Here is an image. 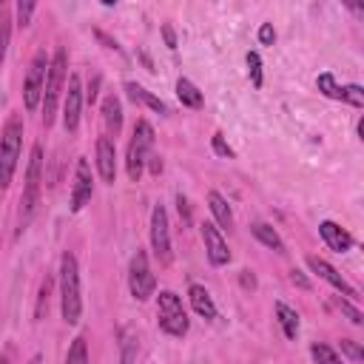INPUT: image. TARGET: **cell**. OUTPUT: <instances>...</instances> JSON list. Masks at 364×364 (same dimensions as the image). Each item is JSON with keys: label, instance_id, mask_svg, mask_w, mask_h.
Instances as JSON below:
<instances>
[{"label": "cell", "instance_id": "1", "mask_svg": "<svg viewBox=\"0 0 364 364\" xmlns=\"http://www.w3.org/2000/svg\"><path fill=\"white\" fill-rule=\"evenodd\" d=\"M60 310L65 324H80L82 316V293H80V264L71 250L60 259Z\"/></svg>", "mask_w": 364, "mask_h": 364}, {"label": "cell", "instance_id": "2", "mask_svg": "<svg viewBox=\"0 0 364 364\" xmlns=\"http://www.w3.org/2000/svg\"><path fill=\"white\" fill-rule=\"evenodd\" d=\"M65 77H68V54L65 48H54L51 60H48V74H46V85H43V125L48 128L57 117V105H60V94H63V85H65Z\"/></svg>", "mask_w": 364, "mask_h": 364}, {"label": "cell", "instance_id": "3", "mask_svg": "<svg viewBox=\"0 0 364 364\" xmlns=\"http://www.w3.org/2000/svg\"><path fill=\"white\" fill-rule=\"evenodd\" d=\"M20 151H23V119H20V114H11L0 134V188L11 185Z\"/></svg>", "mask_w": 364, "mask_h": 364}, {"label": "cell", "instance_id": "4", "mask_svg": "<svg viewBox=\"0 0 364 364\" xmlns=\"http://www.w3.org/2000/svg\"><path fill=\"white\" fill-rule=\"evenodd\" d=\"M151 154H154V128L148 119H136L128 151H125V173L131 182L142 179V171H145V162Z\"/></svg>", "mask_w": 364, "mask_h": 364}, {"label": "cell", "instance_id": "5", "mask_svg": "<svg viewBox=\"0 0 364 364\" xmlns=\"http://www.w3.org/2000/svg\"><path fill=\"white\" fill-rule=\"evenodd\" d=\"M40 179H43V145H31L28 154V168H26V185L20 193V230L31 219L40 202Z\"/></svg>", "mask_w": 364, "mask_h": 364}, {"label": "cell", "instance_id": "6", "mask_svg": "<svg viewBox=\"0 0 364 364\" xmlns=\"http://www.w3.org/2000/svg\"><path fill=\"white\" fill-rule=\"evenodd\" d=\"M156 316H159V330L173 336V338H182L191 327V318L182 307V299L173 293V290H159L156 296Z\"/></svg>", "mask_w": 364, "mask_h": 364}, {"label": "cell", "instance_id": "7", "mask_svg": "<svg viewBox=\"0 0 364 364\" xmlns=\"http://www.w3.org/2000/svg\"><path fill=\"white\" fill-rule=\"evenodd\" d=\"M48 54L46 48H37L31 63H28V71H26V80H23V105L26 111H37L40 102H43V85H46V74H48Z\"/></svg>", "mask_w": 364, "mask_h": 364}, {"label": "cell", "instance_id": "8", "mask_svg": "<svg viewBox=\"0 0 364 364\" xmlns=\"http://www.w3.org/2000/svg\"><path fill=\"white\" fill-rule=\"evenodd\" d=\"M128 290L136 301H148L156 290V276L151 270V262H148V253L136 247V253L131 256V264H128Z\"/></svg>", "mask_w": 364, "mask_h": 364}, {"label": "cell", "instance_id": "9", "mask_svg": "<svg viewBox=\"0 0 364 364\" xmlns=\"http://www.w3.org/2000/svg\"><path fill=\"white\" fill-rule=\"evenodd\" d=\"M151 250H154V256L162 267H168L173 262L171 225H168V210L162 205H154V210H151Z\"/></svg>", "mask_w": 364, "mask_h": 364}, {"label": "cell", "instance_id": "10", "mask_svg": "<svg viewBox=\"0 0 364 364\" xmlns=\"http://www.w3.org/2000/svg\"><path fill=\"white\" fill-rule=\"evenodd\" d=\"M307 267H310L318 279H324L333 290H338L344 299H350V301H355V299H358V290H355V287H353V284H350V282H347V279H344V276H341V273H338L327 259H321V256H307Z\"/></svg>", "mask_w": 364, "mask_h": 364}, {"label": "cell", "instance_id": "11", "mask_svg": "<svg viewBox=\"0 0 364 364\" xmlns=\"http://www.w3.org/2000/svg\"><path fill=\"white\" fill-rule=\"evenodd\" d=\"M91 193H94V179H91V165L88 159H77V171H74V188H71V213H80L88 202H91Z\"/></svg>", "mask_w": 364, "mask_h": 364}, {"label": "cell", "instance_id": "12", "mask_svg": "<svg viewBox=\"0 0 364 364\" xmlns=\"http://www.w3.org/2000/svg\"><path fill=\"white\" fill-rule=\"evenodd\" d=\"M199 230H202V242H205L208 262H210L213 267H225V264L230 262V250H228V242H225L222 230H219L213 222H202Z\"/></svg>", "mask_w": 364, "mask_h": 364}, {"label": "cell", "instance_id": "13", "mask_svg": "<svg viewBox=\"0 0 364 364\" xmlns=\"http://www.w3.org/2000/svg\"><path fill=\"white\" fill-rule=\"evenodd\" d=\"M80 111H82V85H80V77L71 74L68 77V91H65V100H63V128L68 134L77 131L80 125Z\"/></svg>", "mask_w": 364, "mask_h": 364}, {"label": "cell", "instance_id": "14", "mask_svg": "<svg viewBox=\"0 0 364 364\" xmlns=\"http://www.w3.org/2000/svg\"><path fill=\"white\" fill-rule=\"evenodd\" d=\"M97 173L108 185H114V179H117V148H114L111 136L97 139Z\"/></svg>", "mask_w": 364, "mask_h": 364}, {"label": "cell", "instance_id": "15", "mask_svg": "<svg viewBox=\"0 0 364 364\" xmlns=\"http://www.w3.org/2000/svg\"><path fill=\"white\" fill-rule=\"evenodd\" d=\"M318 233H321L324 245H327L330 250H336V253H347V250L355 245V239L350 236V230H344V228H341L338 222H333V219L318 222Z\"/></svg>", "mask_w": 364, "mask_h": 364}, {"label": "cell", "instance_id": "16", "mask_svg": "<svg viewBox=\"0 0 364 364\" xmlns=\"http://www.w3.org/2000/svg\"><path fill=\"white\" fill-rule=\"evenodd\" d=\"M188 301H191L193 313L202 316L205 321H213V318H216V304H213L210 293H208L202 284H191V287H188Z\"/></svg>", "mask_w": 364, "mask_h": 364}, {"label": "cell", "instance_id": "17", "mask_svg": "<svg viewBox=\"0 0 364 364\" xmlns=\"http://www.w3.org/2000/svg\"><path fill=\"white\" fill-rule=\"evenodd\" d=\"M102 122H105L108 136H117L122 131V102L117 94H108L102 100Z\"/></svg>", "mask_w": 364, "mask_h": 364}, {"label": "cell", "instance_id": "18", "mask_svg": "<svg viewBox=\"0 0 364 364\" xmlns=\"http://www.w3.org/2000/svg\"><path fill=\"white\" fill-rule=\"evenodd\" d=\"M125 94H128L131 102H139V105H145V108H151L156 114H168V105L156 94H151L148 88H142L139 82H125Z\"/></svg>", "mask_w": 364, "mask_h": 364}, {"label": "cell", "instance_id": "19", "mask_svg": "<svg viewBox=\"0 0 364 364\" xmlns=\"http://www.w3.org/2000/svg\"><path fill=\"white\" fill-rule=\"evenodd\" d=\"M208 208H210V213L216 219V228H228V230L233 228V210H230L228 199L219 191H210L208 193Z\"/></svg>", "mask_w": 364, "mask_h": 364}, {"label": "cell", "instance_id": "20", "mask_svg": "<svg viewBox=\"0 0 364 364\" xmlns=\"http://www.w3.org/2000/svg\"><path fill=\"white\" fill-rule=\"evenodd\" d=\"M250 233H253L264 247H270V250H276V253H284V242H282V236L276 233L273 225H267V222H253V225H250Z\"/></svg>", "mask_w": 364, "mask_h": 364}, {"label": "cell", "instance_id": "21", "mask_svg": "<svg viewBox=\"0 0 364 364\" xmlns=\"http://www.w3.org/2000/svg\"><path fill=\"white\" fill-rule=\"evenodd\" d=\"M176 97H179V102H182L185 108H202V105H205L202 91H199L188 77H179V80H176Z\"/></svg>", "mask_w": 364, "mask_h": 364}, {"label": "cell", "instance_id": "22", "mask_svg": "<svg viewBox=\"0 0 364 364\" xmlns=\"http://www.w3.org/2000/svg\"><path fill=\"white\" fill-rule=\"evenodd\" d=\"M276 318L282 324L284 338H296L299 336V313L293 307H287L284 301H276Z\"/></svg>", "mask_w": 364, "mask_h": 364}, {"label": "cell", "instance_id": "23", "mask_svg": "<svg viewBox=\"0 0 364 364\" xmlns=\"http://www.w3.org/2000/svg\"><path fill=\"white\" fill-rule=\"evenodd\" d=\"M310 355H313V361H316V364H344V361H341V355H338L330 344H324V341L310 344Z\"/></svg>", "mask_w": 364, "mask_h": 364}, {"label": "cell", "instance_id": "24", "mask_svg": "<svg viewBox=\"0 0 364 364\" xmlns=\"http://www.w3.org/2000/svg\"><path fill=\"white\" fill-rule=\"evenodd\" d=\"M316 88H318L327 100H338V97H341V85L336 82V77H333L330 71H324V74L316 77Z\"/></svg>", "mask_w": 364, "mask_h": 364}, {"label": "cell", "instance_id": "25", "mask_svg": "<svg viewBox=\"0 0 364 364\" xmlns=\"http://www.w3.org/2000/svg\"><path fill=\"white\" fill-rule=\"evenodd\" d=\"M65 364H88V344L82 336H77L68 347V355H65Z\"/></svg>", "mask_w": 364, "mask_h": 364}, {"label": "cell", "instance_id": "26", "mask_svg": "<svg viewBox=\"0 0 364 364\" xmlns=\"http://www.w3.org/2000/svg\"><path fill=\"white\" fill-rule=\"evenodd\" d=\"M245 63H247V74H250L253 88H262L264 77H262V57H259V51H247L245 54Z\"/></svg>", "mask_w": 364, "mask_h": 364}, {"label": "cell", "instance_id": "27", "mask_svg": "<svg viewBox=\"0 0 364 364\" xmlns=\"http://www.w3.org/2000/svg\"><path fill=\"white\" fill-rule=\"evenodd\" d=\"M341 102H347V105H353V108H364V88L361 85H341V97H338Z\"/></svg>", "mask_w": 364, "mask_h": 364}, {"label": "cell", "instance_id": "28", "mask_svg": "<svg viewBox=\"0 0 364 364\" xmlns=\"http://www.w3.org/2000/svg\"><path fill=\"white\" fill-rule=\"evenodd\" d=\"M48 296H51V276H46L40 282V293H37V307H34V316L43 318L48 313Z\"/></svg>", "mask_w": 364, "mask_h": 364}, {"label": "cell", "instance_id": "29", "mask_svg": "<svg viewBox=\"0 0 364 364\" xmlns=\"http://www.w3.org/2000/svg\"><path fill=\"white\" fill-rule=\"evenodd\" d=\"M37 11V3H31V0H20L17 6H14V17H17V26L20 28H26L28 23H31V14Z\"/></svg>", "mask_w": 364, "mask_h": 364}, {"label": "cell", "instance_id": "30", "mask_svg": "<svg viewBox=\"0 0 364 364\" xmlns=\"http://www.w3.org/2000/svg\"><path fill=\"white\" fill-rule=\"evenodd\" d=\"M9 40H11V20H9L6 11H3V14H0V65H3V60H6Z\"/></svg>", "mask_w": 364, "mask_h": 364}, {"label": "cell", "instance_id": "31", "mask_svg": "<svg viewBox=\"0 0 364 364\" xmlns=\"http://www.w3.org/2000/svg\"><path fill=\"white\" fill-rule=\"evenodd\" d=\"M341 353H344L353 364L364 361V350H361V344H358V341H353V338H341Z\"/></svg>", "mask_w": 364, "mask_h": 364}, {"label": "cell", "instance_id": "32", "mask_svg": "<svg viewBox=\"0 0 364 364\" xmlns=\"http://www.w3.org/2000/svg\"><path fill=\"white\" fill-rule=\"evenodd\" d=\"M336 304H338V310H341V313H344V316H347V318H350L353 324H361V321H364L361 310H358V307H355V304H353L350 299H344V296H341V299H338Z\"/></svg>", "mask_w": 364, "mask_h": 364}, {"label": "cell", "instance_id": "33", "mask_svg": "<svg viewBox=\"0 0 364 364\" xmlns=\"http://www.w3.org/2000/svg\"><path fill=\"white\" fill-rule=\"evenodd\" d=\"M210 148H213V154H219V156H225V159H233V156H236V154H233V148L222 139V134H219V131L210 136Z\"/></svg>", "mask_w": 364, "mask_h": 364}, {"label": "cell", "instance_id": "34", "mask_svg": "<svg viewBox=\"0 0 364 364\" xmlns=\"http://www.w3.org/2000/svg\"><path fill=\"white\" fill-rule=\"evenodd\" d=\"M134 353H136V341H134L131 333L125 330V333H122V361H119V364H131Z\"/></svg>", "mask_w": 364, "mask_h": 364}, {"label": "cell", "instance_id": "35", "mask_svg": "<svg viewBox=\"0 0 364 364\" xmlns=\"http://www.w3.org/2000/svg\"><path fill=\"white\" fill-rule=\"evenodd\" d=\"M259 43H262V46H273V43H276V28H273V23H262V26H259Z\"/></svg>", "mask_w": 364, "mask_h": 364}, {"label": "cell", "instance_id": "36", "mask_svg": "<svg viewBox=\"0 0 364 364\" xmlns=\"http://www.w3.org/2000/svg\"><path fill=\"white\" fill-rule=\"evenodd\" d=\"M176 208H179V219L185 222V225H191V205H188V199L179 193L176 196Z\"/></svg>", "mask_w": 364, "mask_h": 364}, {"label": "cell", "instance_id": "37", "mask_svg": "<svg viewBox=\"0 0 364 364\" xmlns=\"http://www.w3.org/2000/svg\"><path fill=\"white\" fill-rule=\"evenodd\" d=\"M94 34H97V40H100V43H105V48H114V51H122V48H119V43H117L114 37H108L105 31H100V28H97Z\"/></svg>", "mask_w": 364, "mask_h": 364}, {"label": "cell", "instance_id": "38", "mask_svg": "<svg viewBox=\"0 0 364 364\" xmlns=\"http://www.w3.org/2000/svg\"><path fill=\"white\" fill-rule=\"evenodd\" d=\"M162 37H165V46H168V48H176V34H173V28H171L168 23L162 26Z\"/></svg>", "mask_w": 364, "mask_h": 364}, {"label": "cell", "instance_id": "39", "mask_svg": "<svg viewBox=\"0 0 364 364\" xmlns=\"http://www.w3.org/2000/svg\"><path fill=\"white\" fill-rule=\"evenodd\" d=\"M290 282H293V284H299V287H304V290L310 287V282L304 279V273H301V270H296V267L290 270Z\"/></svg>", "mask_w": 364, "mask_h": 364}, {"label": "cell", "instance_id": "40", "mask_svg": "<svg viewBox=\"0 0 364 364\" xmlns=\"http://www.w3.org/2000/svg\"><path fill=\"white\" fill-rule=\"evenodd\" d=\"M145 165H148V168H151V173H159V171H162V159H159V156H156V154H151V156H148V162H145Z\"/></svg>", "mask_w": 364, "mask_h": 364}, {"label": "cell", "instance_id": "41", "mask_svg": "<svg viewBox=\"0 0 364 364\" xmlns=\"http://www.w3.org/2000/svg\"><path fill=\"white\" fill-rule=\"evenodd\" d=\"M97 88H100V77H94V80H91V88H88V102H91V105L97 102Z\"/></svg>", "mask_w": 364, "mask_h": 364}, {"label": "cell", "instance_id": "42", "mask_svg": "<svg viewBox=\"0 0 364 364\" xmlns=\"http://www.w3.org/2000/svg\"><path fill=\"white\" fill-rule=\"evenodd\" d=\"M242 284H245V287H250V290L256 287V279H253V273H250V270H242Z\"/></svg>", "mask_w": 364, "mask_h": 364}, {"label": "cell", "instance_id": "43", "mask_svg": "<svg viewBox=\"0 0 364 364\" xmlns=\"http://www.w3.org/2000/svg\"><path fill=\"white\" fill-rule=\"evenodd\" d=\"M0 364H9V358H6V355H0Z\"/></svg>", "mask_w": 364, "mask_h": 364}]
</instances>
